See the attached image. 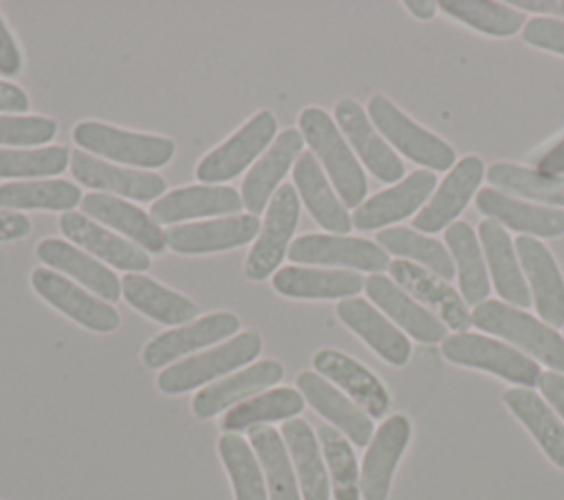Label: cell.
<instances>
[{
  "label": "cell",
  "instance_id": "40",
  "mask_svg": "<svg viewBox=\"0 0 564 500\" xmlns=\"http://www.w3.org/2000/svg\"><path fill=\"white\" fill-rule=\"evenodd\" d=\"M77 185L64 178L18 181L0 185V209H51L68 211L82 200Z\"/></svg>",
  "mask_w": 564,
  "mask_h": 500
},
{
  "label": "cell",
  "instance_id": "35",
  "mask_svg": "<svg viewBox=\"0 0 564 500\" xmlns=\"http://www.w3.org/2000/svg\"><path fill=\"white\" fill-rule=\"evenodd\" d=\"M507 407L533 434L542 452L564 469V423L531 388H509L502 394Z\"/></svg>",
  "mask_w": 564,
  "mask_h": 500
},
{
  "label": "cell",
  "instance_id": "25",
  "mask_svg": "<svg viewBox=\"0 0 564 500\" xmlns=\"http://www.w3.org/2000/svg\"><path fill=\"white\" fill-rule=\"evenodd\" d=\"M339 319L359 335L381 359L392 366H403L410 359L412 346L403 330H399L381 311L361 297H346L337 302Z\"/></svg>",
  "mask_w": 564,
  "mask_h": 500
},
{
  "label": "cell",
  "instance_id": "3",
  "mask_svg": "<svg viewBox=\"0 0 564 500\" xmlns=\"http://www.w3.org/2000/svg\"><path fill=\"white\" fill-rule=\"evenodd\" d=\"M262 350V339L256 330H245L220 346L185 357L178 363L167 366L159 377L156 385L163 394H183L194 388H200L207 381H214L240 366L253 361Z\"/></svg>",
  "mask_w": 564,
  "mask_h": 500
},
{
  "label": "cell",
  "instance_id": "55",
  "mask_svg": "<svg viewBox=\"0 0 564 500\" xmlns=\"http://www.w3.org/2000/svg\"><path fill=\"white\" fill-rule=\"evenodd\" d=\"M405 9L414 18H419V20H430V18H434V13L438 9V2H432V0H408Z\"/></svg>",
  "mask_w": 564,
  "mask_h": 500
},
{
  "label": "cell",
  "instance_id": "34",
  "mask_svg": "<svg viewBox=\"0 0 564 500\" xmlns=\"http://www.w3.org/2000/svg\"><path fill=\"white\" fill-rule=\"evenodd\" d=\"M121 295L132 308L165 326L187 324L198 315V306L189 297L141 273L123 275Z\"/></svg>",
  "mask_w": 564,
  "mask_h": 500
},
{
  "label": "cell",
  "instance_id": "24",
  "mask_svg": "<svg viewBox=\"0 0 564 500\" xmlns=\"http://www.w3.org/2000/svg\"><path fill=\"white\" fill-rule=\"evenodd\" d=\"M284 374V368L280 361L275 359H262L256 361L242 370H238L236 374L220 379L207 388H203L200 392H196V396L192 399V410L198 419H212L216 414H220L223 410L234 407L240 401H247L251 396H256L258 392L267 390L269 385L278 383Z\"/></svg>",
  "mask_w": 564,
  "mask_h": 500
},
{
  "label": "cell",
  "instance_id": "4",
  "mask_svg": "<svg viewBox=\"0 0 564 500\" xmlns=\"http://www.w3.org/2000/svg\"><path fill=\"white\" fill-rule=\"evenodd\" d=\"M368 115L383 139L390 141L405 159L441 172L454 167L456 152L452 145L412 121L388 97L372 95L368 101Z\"/></svg>",
  "mask_w": 564,
  "mask_h": 500
},
{
  "label": "cell",
  "instance_id": "45",
  "mask_svg": "<svg viewBox=\"0 0 564 500\" xmlns=\"http://www.w3.org/2000/svg\"><path fill=\"white\" fill-rule=\"evenodd\" d=\"M317 438L330 474L335 500H359V467L348 438L333 425H319Z\"/></svg>",
  "mask_w": 564,
  "mask_h": 500
},
{
  "label": "cell",
  "instance_id": "11",
  "mask_svg": "<svg viewBox=\"0 0 564 500\" xmlns=\"http://www.w3.org/2000/svg\"><path fill=\"white\" fill-rule=\"evenodd\" d=\"M513 247L540 319L551 328L564 326V278L553 253L531 236H518Z\"/></svg>",
  "mask_w": 564,
  "mask_h": 500
},
{
  "label": "cell",
  "instance_id": "18",
  "mask_svg": "<svg viewBox=\"0 0 564 500\" xmlns=\"http://www.w3.org/2000/svg\"><path fill=\"white\" fill-rule=\"evenodd\" d=\"M388 269L392 280L416 302H423L432 311H436L443 324H447L456 333H467L471 324V313L460 293L449 286L447 280L408 260H392Z\"/></svg>",
  "mask_w": 564,
  "mask_h": 500
},
{
  "label": "cell",
  "instance_id": "47",
  "mask_svg": "<svg viewBox=\"0 0 564 500\" xmlns=\"http://www.w3.org/2000/svg\"><path fill=\"white\" fill-rule=\"evenodd\" d=\"M57 134V123L48 117L0 115V145H44Z\"/></svg>",
  "mask_w": 564,
  "mask_h": 500
},
{
  "label": "cell",
  "instance_id": "29",
  "mask_svg": "<svg viewBox=\"0 0 564 500\" xmlns=\"http://www.w3.org/2000/svg\"><path fill=\"white\" fill-rule=\"evenodd\" d=\"M242 198L234 187L227 185H187L167 192L159 198L150 216L154 222H178L189 218L203 216H223V214H238Z\"/></svg>",
  "mask_w": 564,
  "mask_h": 500
},
{
  "label": "cell",
  "instance_id": "26",
  "mask_svg": "<svg viewBox=\"0 0 564 500\" xmlns=\"http://www.w3.org/2000/svg\"><path fill=\"white\" fill-rule=\"evenodd\" d=\"M302 132L295 128H286L275 137L273 145L249 170V174L242 181L240 198L251 216L262 214L269 198L275 194L278 183L289 172L291 163L302 154Z\"/></svg>",
  "mask_w": 564,
  "mask_h": 500
},
{
  "label": "cell",
  "instance_id": "39",
  "mask_svg": "<svg viewBox=\"0 0 564 500\" xmlns=\"http://www.w3.org/2000/svg\"><path fill=\"white\" fill-rule=\"evenodd\" d=\"M249 443L262 465L269 500H300L297 478L282 434L269 425H256L249 430Z\"/></svg>",
  "mask_w": 564,
  "mask_h": 500
},
{
  "label": "cell",
  "instance_id": "33",
  "mask_svg": "<svg viewBox=\"0 0 564 500\" xmlns=\"http://www.w3.org/2000/svg\"><path fill=\"white\" fill-rule=\"evenodd\" d=\"M82 211L97 218L99 222L126 233L130 240L150 251H163L165 231L139 207L101 192H90L82 198Z\"/></svg>",
  "mask_w": 564,
  "mask_h": 500
},
{
  "label": "cell",
  "instance_id": "5",
  "mask_svg": "<svg viewBox=\"0 0 564 500\" xmlns=\"http://www.w3.org/2000/svg\"><path fill=\"white\" fill-rule=\"evenodd\" d=\"M441 348L452 363L487 370L522 388L538 385L542 374L540 366L529 355L478 333H454L445 337Z\"/></svg>",
  "mask_w": 564,
  "mask_h": 500
},
{
  "label": "cell",
  "instance_id": "52",
  "mask_svg": "<svg viewBox=\"0 0 564 500\" xmlns=\"http://www.w3.org/2000/svg\"><path fill=\"white\" fill-rule=\"evenodd\" d=\"M31 220L13 209H0V242L29 236Z\"/></svg>",
  "mask_w": 564,
  "mask_h": 500
},
{
  "label": "cell",
  "instance_id": "37",
  "mask_svg": "<svg viewBox=\"0 0 564 500\" xmlns=\"http://www.w3.org/2000/svg\"><path fill=\"white\" fill-rule=\"evenodd\" d=\"M445 240L458 273L460 297L467 306L476 308L489 295V271L476 233L467 222L456 220L445 229Z\"/></svg>",
  "mask_w": 564,
  "mask_h": 500
},
{
  "label": "cell",
  "instance_id": "49",
  "mask_svg": "<svg viewBox=\"0 0 564 500\" xmlns=\"http://www.w3.org/2000/svg\"><path fill=\"white\" fill-rule=\"evenodd\" d=\"M22 70V55L20 48L13 40V35L9 33L2 15H0V75L7 77H15Z\"/></svg>",
  "mask_w": 564,
  "mask_h": 500
},
{
  "label": "cell",
  "instance_id": "41",
  "mask_svg": "<svg viewBox=\"0 0 564 500\" xmlns=\"http://www.w3.org/2000/svg\"><path fill=\"white\" fill-rule=\"evenodd\" d=\"M377 240L386 251L408 258V262H414L443 280L456 278L452 253L434 238L421 236L405 227H388L377 233Z\"/></svg>",
  "mask_w": 564,
  "mask_h": 500
},
{
  "label": "cell",
  "instance_id": "54",
  "mask_svg": "<svg viewBox=\"0 0 564 500\" xmlns=\"http://www.w3.org/2000/svg\"><path fill=\"white\" fill-rule=\"evenodd\" d=\"M511 7L564 18V0H513Z\"/></svg>",
  "mask_w": 564,
  "mask_h": 500
},
{
  "label": "cell",
  "instance_id": "23",
  "mask_svg": "<svg viewBox=\"0 0 564 500\" xmlns=\"http://www.w3.org/2000/svg\"><path fill=\"white\" fill-rule=\"evenodd\" d=\"M57 222L68 240L117 269L141 273L150 267V256L141 247L117 236L115 231H108L106 227L93 222L79 211H64Z\"/></svg>",
  "mask_w": 564,
  "mask_h": 500
},
{
  "label": "cell",
  "instance_id": "1",
  "mask_svg": "<svg viewBox=\"0 0 564 500\" xmlns=\"http://www.w3.org/2000/svg\"><path fill=\"white\" fill-rule=\"evenodd\" d=\"M297 121L304 141L308 143L315 159L322 161L344 207L357 209L368 192L366 174L348 148L344 134L337 130L333 117L317 106H308L300 112Z\"/></svg>",
  "mask_w": 564,
  "mask_h": 500
},
{
  "label": "cell",
  "instance_id": "51",
  "mask_svg": "<svg viewBox=\"0 0 564 500\" xmlns=\"http://www.w3.org/2000/svg\"><path fill=\"white\" fill-rule=\"evenodd\" d=\"M540 392L544 394V399L551 403V407L564 419V374L562 372H542L540 374Z\"/></svg>",
  "mask_w": 564,
  "mask_h": 500
},
{
  "label": "cell",
  "instance_id": "8",
  "mask_svg": "<svg viewBox=\"0 0 564 500\" xmlns=\"http://www.w3.org/2000/svg\"><path fill=\"white\" fill-rule=\"evenodd\" d=\"M275 130L278 121L273 112L258 110L225 143H220L198 161L196 178L205 185H212L238 176L273 141Z\"/></svg>",
  "mask_w": 564,
  "mask_h": 500
},
{
  "label": "cell",
  "instance_id": "19",
  "mask_svg": "<svg viewBox=\"0 0 564 500\" xmlns=\"http://www.w3.org/2000/svg\"><path fill=\"white\" fill-rule=\"evenodd\" d=\"M300 394L311 403V407L330 421L352 445L366 447L372 438V419L348 396H344L330 381L322 374L304 370L295 379Z\"/></svg>",
  "mask_w": 564,
  "mask_h": 500
},
{
  "label": "cell",
  "instance_id": "6",
  "mask_svg": "<svg viewBox=\"0 0 564 500\" xmlns=\"http://www.w3.org/2000/svg\"><path fill=\"white\" fill-rule=\"evenodd\" d=\"M75 143L99 156L137 165V167H163L174 156V141L167 137L130 132L97 121H82L73 128Z\"/></svg>",
  "mask_w": 564,
  "mask_h": 500
},
{
  "label": "cell",
  "instance_id": "48",
  "mask_svg": "<svg viewBox=\"0 0 564 500\" xmlns=\"http://www.w3.org/2000/svg\"><path fill=\"white\" fill-rule=\"evenodd\" d=\"M522 40L535 48L564 55V20L542 15L531 18L522 26Z\"/></svg>",
  "mask_w": 564,
  "mask_h": 500
},
{
  "label": "cell",
  "instance_id": "28",
  "mask_svg": "<svg viewBox=\"0 0 564 500\" xmlns=\"http://www.w3.org/2000/svg\"><path fill=\"white\" fill-rule=\"evenodd\" d=\"M478 211L489 216L491 220L522 231L524 236L555 238L564 233V209L560 207H540L522 203L513 196H507L494 187H485L476 196Z\"/></svg>",
  "mask_w": 564,
  "mask_h": 500
},
{
  "label": "cell",
  "instance_id": "14",
  "mask_svg": "<svg viewBox=\"0 0 564 500\" xmlns=\"http://www.w3.org/2000/svg\"><path fill=\"white\" fill-rule=\"evenodd\" d=\"M485 176V165L478 156H463L449 174L443 178L441 187L432 194V198L423 205V209L414 216V227L423 233H436L443 227L456 222L465 205L476 194L480 181Z\"/></svg>",
  "mask_w": 564,
  "mask_h": 500
},
{
  "label": "cell",
  "instance_id": "42",
  "mask_svg": "<svg viewBox=\"0 0 564 500\" xmlns=\"http://www.w3.org/2000/svg\"><path fill=\"white\" fill-rule=\"evenodd\" d=\"M487 181L502 194H516L546 205H564V178L542 174L516 163H494L487 167Z\"/></svg>",
  "mask_w": 564,
  "mask_h": 500
},
{
  "label": "cell",
  "instance_id": "46",
  "mask_svg": "<svg viewBox=\"0 0 564 500\" xmlns=\"http://www.w3.org/2000/svg\"><path fill=\"white\" fill-rule=\"evenodd\" d=\"M70 150L64 145H46L33 150L0 148V178H40L55 176L66 170Z\"/></svg>",
  "mask_w": 564,
  "mask_h": 500
},
{
  "label": "cell",
  "instance_id": "32",
  "mask_svg": "<svg viewBox=\"0 0 564 500\" xmlns=\"http://www.w3.org/2000/svg\"><path fill=\"white\" fill-rule=\"evenodd\" d=\"M364 284L361 275L341 269L282 267L273 273V289L297 300H346L355 297Z\"/></svg>",
  "mask_w": 564,
  "mask_h": 500
},
{
  "label": "cell",
  "instance_id": "36",
  "mask_svg": "<svg viewBox=\"0 0 564 500\" xmlns=\"http://www.w3.org/2000/svg\"><path fill=\"white\" fill-rule=\"evenodd\" d=\"M282 438L291 454L293 467L297 471V482L304 500H328L330 485L326 476V465L317 438L304 419H289L282 423Z\"/></svg>",
  "mask_w": 564,
  "mask_h": 500
},
{
  "label": "cell",
  "instance_id": "50",
  "mask_svg": "<svg viewBox=\"0 0 564 500\" xmlns=\"http://www.w3.org/2000/svg\"><path fill=\"white\" fill-rule=\"evenodd\" d=\"M533 163H535V170H538V172L564 178V137H560L553 145H549L546 150H542V152L533 159Z\"/></svg>",
  "mask_w": 564,
  "mask_h": 500
},
{
  "label": "cell",
  "instance_id": "38",
  "mask_svg": "<svg viewBox=\"0 0 564 500\" xmlns=\"http://www.w3.org/2000/svg\"><path fill=\"white\" fill-rule=\"evenodd\" d=\"M302 410H304V396L297 390L273 388L229 407L220 419V427L225 432L236 434L242 430H251L256 425L295 419Z\"/></svg>",
  "mask_w": 564,
  "mask_h": 500
},
{
  "label": "cell",
  "instance_id": "2",
  "mask_svg": "<svg viewBox=\"0 0 564 500\" xmlns=\"http://www.w3.org/2000/svg\"><path fill=\"white\" fill-rule=\"evenodd\" d=\"M471 324L520 346L527 355L564 374V337L529 313L498 300H485L471 311Z\"/></svg>",
  "mask_w": 564,
  "mask_h": 500
},
{
  "label": "cell",
  "instance_id": "22",
  "mask_svg": "<svg viewBox=\"0 0 564 500\" xmlns=\"http://www.w3.org/2000/svg\"><path fill=\"white\" fill-rule=\"evenodd\" d=\"M364 286H366L368 297L392 322H397L399 328H403L410 337H414L416 341H425V344L445 341V337H447L445 324L434 313L423 308V304H419L394 280H390L386 275H370Z\"/></svg>",
  "mask_w": 564,
  "mask_h": 500
},
{
  "label": "cell",
  "instance_id": "13",
  "mask_svg": "<svg viewBox=\"0 0 564 500\" xmlns=\"http://www.w3.org/2000/svg\"><path fill=\"white\" fill-rule=\"evenodd\" d=\"M240 328V319L229 311L209 313L192 324H183L181 328L165 330L152 337L143 348V363L148 368H163L174 359L194 352L198 348L212 346L231 337Z\"/></svg>",
  "mask_w": 564,
  "mask_h": 500
},
{
  "label": "cell",
  "instance_id": "15",
  "mask_svg": "<svg viewBox=\"0 0 564 500\" xmlns=\"http://www.w3.org/2000/svg\"><path fill=\"white\" fill-rule=\"evenodd\" d=\"M260 231V218L234 214L205 222L174 225L165 231V244L176 253H214L247 244Z\"/></svg>",
  "mask_w": 564,
  "mask_h": 500
},
{
  "label": "cell",
  "instance_id": "12",
  "mask_svg": "<svg viewBox=\"0 0 564 500\" xmlns=\"http://www.w3.org/2000/svg\"><path fill=\"white\" fill-rule=\"evenodd\" d=\"M410 421L403 414H394L372 434L359 471L364 500H388L397 463L410 443Z\"/></svg>",
  "mask_w": 564,
  "mask_h": 500
},
{
  "label": "cell",
  "instance_id": "9",
  "mask_svg": "<svg viewBox=\"0 0 564 500\" xmlns=\"http://www.w3.org/2000/svg\"><path fill=\"white\" fill-rule=\"evenodd\" d=\"M289 258L302 264L350 267L372 273L390 267L388 253L377 242L335 233H304L295 238L289 247Z\"/></svg>",
  "mask_w": 564,
  "mask_h": 500
},
{
  "label": "cell",
  "instance_id": "44",
  "mask_svg": "<svg viewBox=\"0 0 564 500\" xmlns=\"http://www.w3.org/2000/svg\"><path fill=\"white\" fill-rule=\"evenodd\" d=\"M218 454L231 478L236 500H269L258 456L240 434H223L218 438Z\"/></svg>",
  "mask_w": 564,
  "mask_h": 500
},
{
  "label": "cell",
  "instance_id": "30",
  "mask_svg": "<svg viewBox=\"0 0 564 500\" xmlns=\"http://www.w3.org/2000/svg\"><path fill=\"white\" fill-rule=\"evenodd\" d=\"M293 183L317 225L335 236H344L352 229V218L326 181V174L313 152H302L297 156L293 165Z\"/></svg>",
  "mask_w": 564,
  "mask_h": 500
},
{
  "label": "cell",
  "instance_id": "43",
  "mask_svg": "<svg viewBox=\"0 0 564 500\" xmlns=\"http://www.w3.org/2000/svg\"><path fill=\"white\" fill-rule=\"evenodd\" d=\"M441 11L449 18L494 37H509L522 31L527 18L522 11H516L502 2L489 0H443L438 2Z\"/></svg>",
  "mask_w": 564,
  "mask_h": 500
},
{
  "label": "cell",
  "instance_id": "10",
  "mask_svg": "<svg viewBox=\"0 0 564 500\" xmlns=\"http://www.w3.org/2000/svg\"><path fill=\"white\" fill-rule=\"evenodd\" d=\"M31 286L51 306L62 311L73 322L95 333H112L119 328V313L108 302L90 295L79 284L62 278L55 271L37 267L31 271Z\"/></svg>",
  "mask_w": 564,
  "mask_h": 500
},
{
  "label": "cell",
  "instance_id": "31",
  "mask_svg": "<svg viewBox=\"0 0 564 500\" xmlns=\"http://www.w3.org/2000/svg\"><path fill=\"white\" fill-rule=\"evenodd\" d=\"M35 253L44 264L75 278L79 284L97 293V297H101L104 302L110 304L121 297V282L115 271L90 258L88 253L79 251L75 244L59 238H46L35 247Z\"/></svg>",
  "mask_w": 564,
  "mask_h": 500
},
{
  "label": "cell",
  "instance_id": "7",
  "mask_svg": "<svg viewBox=\"0 0 564 500\" xmlns=\"http://www.w3.org/2000/svg\"><path fill=\"white\" fill-rule=\"evenodd\" d=\"M300 216L297 192L291 185H280L267 205V214L256 242L245 260V275L249 280L269 278L289 253L291 238Z\"/></svg>",
  "mask_w": 564,
  "mask_h": 500
},
{
  "label": "cell",
  "instance_id": "21",
  "mask_svg": "<svg viewBox=\"0 0 564 500\" xmlns=\"http://www.w3.org/2000/svg\"><path fill=\"white\" fill-rule=\"evenodd\" d=\"M70 174L79 185L112 192L134 200H152L165 192V181L154 172L117 167L79 150L70 154Z\"/></svg>",
  "mask_w": 564,
  "mask_h": 500
},
{
  "label": "cell",
  "instance_id": "53",
  "mask_svg": "<svg viewBox=\"0 0 564 500\" xmlns=\"http://www.w3.org/2000/svg\"><path fill=\"white\" fill-rule=\"evenodd\" d=\"M29 95L9 81H0V110L2 112H26L29 110Z\"/></svg>",
  "mask_w": 564,
  "mask_h": 500
},
{
  "label": "cell",
  "instance_id": "17",
  "mask_svg": "<svg viewBox=\"0 0 564 500\" xmlns=\"http://www.w3.org/2000/svg\"><path fill=\"white\" fill-rule=\"evenodd\" d=\"M335 121L344 137L359 154L370 174L383 183H397L403 176V161L392 152L388 141L377 134L370 117L352 99H341L335 106Z\"/></svg>",
  "mask_w": 564,
  "mask_h": 500
},
{
  "label": "cell",
  "instance_id": "27",
  "mask_svg": "<svg viewBox=\"0 0 564 500\" xmlns=\"http://www.w3.org/2000/svg\"><path fill=\"white\" fill-rule=\"evenodd\" d=\"M478 236L482 242L485 260L489 267V275L494 280V286L498 295L509 302V306L527 308L531 306V293L529 284L524 280L520 260L516 258V247L505 231V227L491 218L482 220L478 227Z\"/></svg>",
  "mask_w": 564,
  "mask_h": 500
},
{
  "label": "cell",
  "instance_id": "16",
  "mask_svg": "<svg viewBox=\"0 0 564 500\" xmlns=\"http://www.w3.org/2000/svg\"><path fill=\"white\" fill-rule=\"evenodd\" d=\"M436 187V174L430 170H416L397 185L370 196L352 211V227L359 231L379 229L383 225L412 216Z\"/></svg>",
  "mask_w": 564,
  "mask_h": 500
},
{
  "label": "cell",
  "instance_id": "20",
  "mask_svg": "<svg viewBox=\"0 0 564 500\" xmlns=\"http://www.w3.org/2000/svg\"><path fill=\"white\" fill-rule=\"evenodd\" d=\"M313 368L317 374L348 392V396L370 419H381L390 410V394L383 383L352 357L333 348H324L313 355Z\"/></svg>",
  "mask_w": 564,
  "mask_h": 500
}]
</instances>
